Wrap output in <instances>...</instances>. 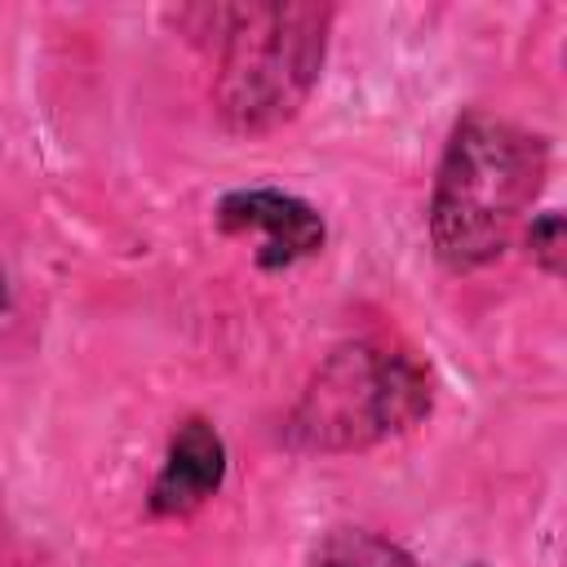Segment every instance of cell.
<instances>
[{
	"label": "cell",
	"mask_w": 567,
	"mask_h": 567,
	"mask_svg": "<svg viewBox=\"0 0 567 567\" xmlns=\"http://www.w3.org/2000/svg\"><path fill=\"white\" fill-rule=\"evenodd\" d=\"M315 567H421V563L399 540H390L372 527L337 523L315 545Z\"/></svg>",
	"instance_id": "cell-6"
},
{
	"label": "cell",
	"mask_w": 567,
	"mask_h": 567,
	"mask_svg": "<svg viewBox=\"0 0 567 567\" xmlns=\"http://www.w3.org/2000/svg\"><path fill=\"white\" fill-rule=\"evenodd\" d=\"M226 483V443L208 416H182L168 434L164 461L151 478L146 509L155 518H186Z\"/></svg>",
	"instance_id": "cell-5"
},
{
	"label": "cell",
	"mask_w": 567,
	"mask_h": 567,
	"mask_svg": "<svg viewBox=\"0 0 567 567\" xmlns=\"http://www.w3.org/2000/svg\"><path fill=\"white\" fill-rule=\"evenodd\" d=\"M213 49V106L235 133L288 124L319 84L332 4H204L186 9Z\"/></svg>",
	"instance_id": "cell-2"
},
{
	"label": "cell",
	"mask_w": 567,
	"mask_h": 567,
	"mask_svg": "<svg viewBox=\"0 0 567 567\" xmlns=\"http://www.w3.org/2000/svg\"><path fill=\"white\" fill-rule=\"evenodd\" d=\"M523 244H527V257L545 270V275H563V257H567V248H563V213L558 208H545L540 217H532L527 226H523Z\"/></svg>",
	"instance_id": "cell-7"
},
{
	"label": "cell",
	"mask_w": 567,
	"mask_h": 567,
	"mask_svg": "<svg viewBox=\"0 0 567 567\" xmlns=\"http://www.w3.org/2000/svg\"><path fill=\"white\" fill-rule=\"evenodd\" d=\"M4 301H9V288H4V266H0V310H4Z\"/></svg>",
	"instance_id": "cell-8"
},
{
	"label": "cell",
	"mask_w": 567,
	"mask_h": 567,
	"mask_svg": "<svg viewBox=\"0 0 567 567\" xmlns=\"http://www.w3.org/2000/svg\"><path fill=\"white\" fill-rule=\"evenodd\" d=\"M470 567H483V563H470Z\"/></svg>",
	"instance_id": "cell-9"
},
{
	"label": "cell",
	"mask_w": 567,
	"mask_h": 567,
	"mask_svg": "<svg viewBox=\"0 0 567 567\" xmlns=\"http://www.w3.org/2000/svg\"><path fill=\"white\" fill-rule=\"evenodd\" d=\"M217 226L235 239H252V261L261 270H288L315 257L328 239L319 208L275 186H239L217 199Z\"/></svg>",
	"instance_id": "cell-4"
},
{
	"label": "cell",
	"mask_w": 567,
	"mask_h": 567,
	"mask_svg": "<svg viewBox=\"0 0 567 567\" xmlns=\"http://www.w3.org/2000/svg\"><path fill=\"white\" fill-rule=\"evenodd\" d=\"M545 173L549 142L540 133L492 111L461 115L443 146L425 213L434 257L452 275L505 257L532 217Z\"/></svg>",
	"instance_id": "cell-1"
},
{
	"label": "cell",
	"mask_w": 567,
	"mask_h": 567,
	"mask_svg": "<svg viewBox=\"0 0 567 567\" xmlns=\"http://www.w3.org/2000/svg\"><path fill=\"white\" fill-rule=\"evenodd\" d=\"M430 412L425 363L385 337L337 346L310 377L288 430L310 452H359Z\"/></svg>",
	"instance_id": "cell-3"
}]
</instances>
